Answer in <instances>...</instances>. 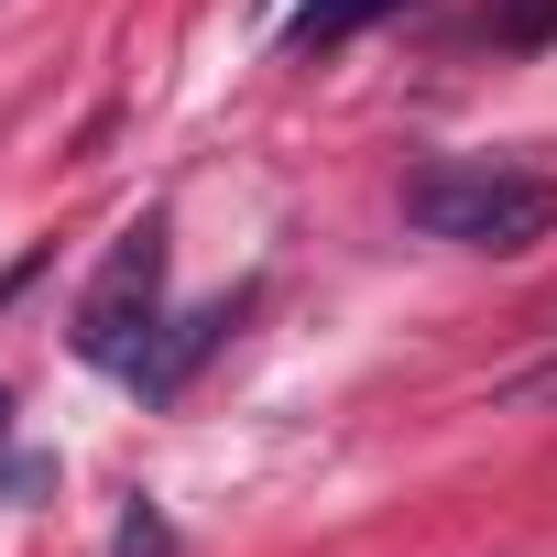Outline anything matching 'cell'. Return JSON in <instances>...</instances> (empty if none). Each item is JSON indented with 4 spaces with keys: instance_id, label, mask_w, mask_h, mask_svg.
<instances>
[{
    "instance_id": "obj_5",
    "label": "cell",
    "mask_w": 557,
    "mask_h": 557,
    "mask_svg": "<svg viewBox=\"0 0 557 557\" xmlns=\"http://www.w3.org/2000/svg\"><path fill=\"white\" fill-rule=\"evenodd\" d=\"M481 34H492V45H546V34H557V0H503Z\"/></svg>"
},
{
    "instance_id": "obj_7",
    "label": "cell",
    "mask_w": 557,
    "mask_h": 557,
    "mask_svg": "<svg viewBox=\"0 0 557 557\" xmlns=\"http://www.w3.org/2000/svg\"><path fill=\"white\" fill-rule=\"evenodd\" d=\"M0 470H12V394H0Z\"/></svg>"
},
{
    "instance_id": "obj_6",
    "label": "cell",
    "mask_w": 557,
    "mask_h": 557,
    "mask_svg": "<svg viewBox=\"0 0 557 557\" xmlns=\"http://www.w3.org/2000/svg\"><path fill=\"white\" fill-rule=\"evenodd\" d=\"M110 557H175V535H164V513L132 492V513H121V535H110Z\"/></svg>"
},
{
    "instance_id": "obj_3",
    "label": "cell",
    "mask_w": 557,
    "mask_h": 557,
    "mask_svg": "<svg viewBox=\"0 0 557 557\" xmlns=\"http://www.w3.org/2000/svg\"><path fill=\"white\" fill-rule=\"evenodd\" d=\"M230 318H240V296H219V307H197V318H175V329H164V339L143 350V372H132V394H153V405H164V394H186V372H197V361H208V350L230 339Z\"/></svg>"
},
{
    "instance_id": "obj_2",
    "label": "cell",
    "mask_w": 557,
    "mask_h": 557,
    "mask_svg": "<svg viewBox=\"0 0 557 557\" xmlns=\"http://www.w3.org/2000/svg\"><path fill=\"white\" fill-rule=\"evenodd\" d=\"M153 339H164V219H132L99 262V285L77 296V361L132 383Z\"/></svg>"
},
{
    "instance_id": "obj_1",
    "label": "cell",
    "mask_w": 557,
    "mask_h": 557,
    "mask_svg": "<svg viewBox=\"0 0 557 557\" xmlns=\"http://www.w3.org/2000/svg\"><path fill=\"white\" fill-rule=\"evenodd\" d=\"M405 219H416L426 240H448V251H535V240H557V175L492 164V153L426 164V175L405 186Z\"/></svg>"
},
{
    "instance_id": "obj_4",
    "label": "cell",
    "mask_w": 557,
    "mask_h": 557,
    "mask_svg": "<svg viewBox=\"0 0 557 557\" xmlns=\"http://www.w3.org/2000/svg\"><path fill=\"white\" fill-rule=\"evenodd\" d=\"M394 12H405V0H307V12H285V55H339L350 34H372Z\"/></svg>"
}]
</instances>
